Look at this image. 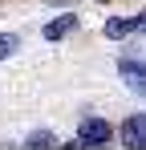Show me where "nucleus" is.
Wrapping results in <instances>:
<instances>
[{"mask_svg": "<svg viewBox=\"0 0 146 150\" xmlns=\"http://www.w3.org/2000/svg\"><path fill=\"white\" fill-rule=\"evenodd\" d=\"M110 138H114V126L106 122V118H81L77 138H73L69 146H77V150H94V146H110Z\"/></svg>", "mask_w": 146, "mask_h": 150, "instance_id": "1", "label": "nucleus"}, {"mask_svg": "<svg viewBox=\"0 0 146 150\" xmlns=\"http://www.w3.org/2000/svg\"><path fill=\"white\" fill-rule=\"evenodd\" d=\"M118 142L126 150H146V114H130L118 126Z\"/></svg>", "mask_w": 146, "mask_h": 150, "instance_id": "2", "label": "nucleus"}, {"mask_svg": "<svg viewBox=\"0 0 146 150\" xmlns=\"http://www.w3.org/2000/svg\"><path fill=\"white\" fill-rule=\"evenodd\" d=\"M118 73H122V81H126V89H130V93L146 98V61L122 57V61H118Z\"/></svg>", "mask_w": 146, "mask_h": 150, "instance_id": "3", "label": "nucleus"}, {"mask_svg": "<svg viewBox=\"0 0 146 150\" xmlns=\"http://www.w3.org/2000/svg\"><path fill=\"white\" fill-rule=\"evenodd\" d=\"M73 28H77V16L65 12V16H57V21H49V25H45V41H61V37H69Z\"/></svg>", "mask_w": 146, "mask_h": 150, "instance_id": "4", "label": "nucleus"}, {"mask_svg": "<svg viewBox=\"0 0 146 150\" xmlns=\"http://www.w3.org/2000/svg\"><path fill=\"white\" fill-rule=\"evenodd\" d=\"M134 33V21L130 16H122V21H106V37L110 41H122V37H130Z\"/></svg>", "mask_w": 146, "mask_h": 150, "instance_id": "5", "label": "nucleus"}, {"mask_svg": "<svg viewBox=\"0 0 146 150\" xmlns=\"http://www.w3.org/2000/svg\"><path fill=\"white\" fill-rule=\"evenodd\" d=\"M24 146H33V150H45V146H57V138H53V134H49V130H33V134H28V142H24Z\"/></svg>", "mask_w": 146, "mask_h": 150, "instance_id": "6", "label": "nucleus"}, {"mask_svg": "<svg viewBox=\"0 0 146 150\" xmlns=\"http://www.w3.org/2000/svg\"><path fill=\"white\" fill-rule=\"evenodd\" d=\"M16 45H21V41H16L12 33H0V61H8V57L16 53Z\"/></svg>", "mask_w": 146, "mask_h": 150, "instance_id": "7", "label": "nucleus"}, {"mask_svg": "<svg viewBox=\"0 0 146 150\" xmlns=\"http://www.w3.org/2000/svg\"><path fill=\"white\" fill-rule=\"evenodd\" d=\"M130 21H134V33H146V8L138 12V16H130Z\"/></svg>", "mask_w": 146, "mask_h": 150, "instance_id": "8", "label": "nucleus"}, {"mask_svg": "<svg viewBox=\"0 0 146 150\" xmlns=\"http://www.w3.org/2000/svg\"><path fill=\"white\" fill-rule=\"evenodd\" d=\"M49 4H73V0H49Z\"/></svg>", "mask_w": 146, "mask_h": 150, "instance_id": "9", "label": "nucleus"}]
</instances>
